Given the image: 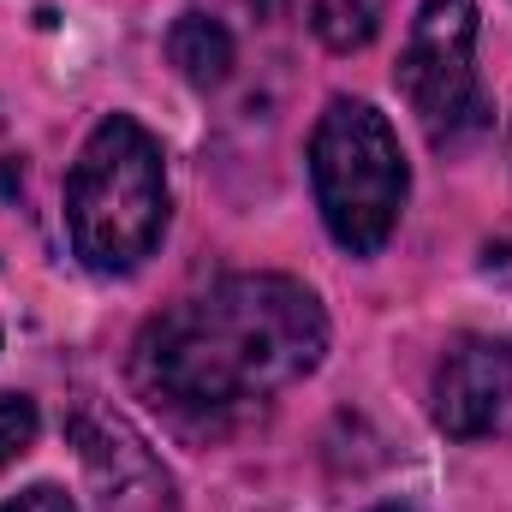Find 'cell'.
I'll return each instance as SVG.
<instances>
[{
	"label": "cell",
	"mask_w": 512,
	"mask_h": 512,
	"mask_svg": "<svg viewBox=\"0 0 512 512\" xmlns=\"http://www.w3.org/2000/svg\"><path fill=\"white\" fill-rule=\"evenodd\" d=\"M66 233L84 268L131 274L167 233V167L161 143L131 114H114L84 137L66 179Z\"/></svg>",
	"instance_id": "obj_2"
},
{
	"label": "cell",
	"mask_w": 512,
	"mask_h": 512,
	"mask_svg": "<svg viewBox=\"0 0 512 512\" xmlns=\"http://www.w3.org/2000/svg\"><path fill=\"white\" fill-rule=\"evenodd\" d=\"M310 30L322 36V48L358 54V48H370L376 30H382V0H316V6H310Z\"/></svg>",
	"instance_id": "obj_8"
},
{
	"label": "cell",
	"mask_w": 512,
	"mask_h": 512,
	"mask_svg": "<svg viewBox=\"0 0 512 512\" xmlns=\"http://www.w3.org/2000/svg\"><path fill=\"white\" fill-rule=\"evenodd\" d=\"M370 512H417V507H405V501H382V507H370Z\"/></svg>",
	"instance_id": "obj_11"
},
{
	"label": "cell",
	"mask_w": 512,
	"mask_h": 512,
	"mask_svg": "<svg viewBox=\"0 0 512 512\" xmlns=\"http://www.w3.org/2000/svg\"><path fill=\"white\" fill-rule=\"evenodd\" d=\"M256 6H262V12H274V6H280V0H256Z\"/></svg>",
	"instance_id": "obj_12"
},
{
	"label": "cell",
	"mask_w": 512,
	"mask_h": 512,
	"mask_svg": "<svg viewBox=\"0 0 512 512\" xmlns=\"http://www.w3.org/2000/svg\"><path fill=\"white\" fill-rule=\"evenodd\" d=\"M435 429L453 441H483L512 411V346L501 334H459L435 370Z\"/></svg>",
	"instance_id": "obj_6"
},
{
	"label": "cell",
	"mask_w": 512,
	"mask_h": 512,
	"mask_svg": "<svg viewBox=\"0 0 512 512\" xmlns=\"http://www.w3.org/2000/svg\"><path fill=\"white\" fill-rule=\"evenodd\" d=\"M66 435H72V447L84 459V477H90L102 512H179L167 465L155 459V447L131 429L120 411L78 405Z\"/></svg>",
	"instance_id": "obj_5"
},
{
	"label": "cell",
	"mask_w": 512,
	"mask_h": 512,
	"mask_svg": "<svg viewBox=\"0 0 512 512\" xmlns=\"http://www.w3.org/2000/svg\"><path fill=\"white\" fill-rule=\"evenodd\" d=\"M36 441V405L24 393H0V465Z\"/></svg>",
	"instance_id": "obj_9"
},
{
	"label": "cell",
	"mask_w": 512,
	"mask_h": 512,
	"mask_svg": "<svg viewBox=\"0 0 512 512\" xmlns=\"http://www.w3.org/2000/svg\"><path fill=\"white\" fill-rule=\"evenodd\" d=\"M322 352L328 316L310 286L286 274H227L143 322L131 387L185 435H215L304 382Z\"/></svg>",
	"instance_id": "obj_1"
},
{
	"label": "cell",
	"mask_w": 512,
	"mask_h": 512,
	"mask_svg": "<svg viewBox=\"0 0 512 512\" xmlns=\"http://www.w3.org/2000/svg\"><path fill=\"white\" fill-rule=\"evenodd\" d=\"M393 84L435 149H459L489 131V102L477 84V0H423Z\"/></svg>",
	"instance_id": "obj_4"
},
{
	"label": "cell",
	"mask_w": 512,
	"mask_h": 512,
	"mask_svg": "<svg viewBox=\"0 0 512 512\" xmlns=\"http://www.w3.org/2000/svg\"><path fill=\"white\" fill-rule=\"evenodd\" d=\"M167 60L179 66L185 84L215 90V84H227V72H233V36H227V24L209 18V12H179L173 30H167Z\"/></svg>",
	"instance_id": "obj_7"
},
{
	"label": "cell",
	"mask_w": 512,
	"mask_h": 512,
	"mask_svg": "<svg viewBox=\"0 0 512 512\" xmlns=\"http://www.w3.org/2000/svg\"><path fill=\"white\" fill-rule=\"evenodd\" d=\"M0 512H78V507H72V495H66V489H54V483H36V489L12 495Z\"/></svg>",
	"instance_id": "obj_10"
},
{
	"label": "cell",
	"mask_w": 512,
	"mask_h": 512,
	"mask_svg": "<svg viewBox=\"0 0 512 512\" xmlns=\"http://www.w3.org/2000/svg\"><path fill=\"white\" fill-rule=\"evenodd\" d=\"M310 185H316V209L334 233V245L352 256H376L399 227L411 173L399 155V137L370 102H328V114L316 120L310 137Z\"/></svg>",
	"instance_id": "obj_3"
}]
</instances>
